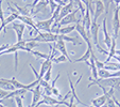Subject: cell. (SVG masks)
I'll use <instances>...</instances> for the list:
<instances>
[{"label":"cell","mask_w":120,"mask_h":107,"mask_svg":"<svg viewBox=\"0 0 120 107\" xmlns=\"http://www.w3.org/2000/svg\"><path fill=\"white\" fill-rule=\"evenodd\" d=\"M103 86V87H111L114 89H118L120 87V78L111 77V78H98L96 80H91L88 85V88L95 86Z\"/></svg>","instance_id":"1"},{"label":"cell","mask_w":120,"mask_h":107,"mask_svg":"<svg viewBox=\"0 0 120 107\" xmlns=\"http://www.w3.org/2000/svg\"><path fill=\"white\" fill-rule=\"evenodd\" d=\"M28 40L37 42V43H55L59 40V38H57V34L52 33V32L38 31L37 32V35L35 38H30Z\"/></svg>","instance_id":"2"},{"label":"cell","mask_w":120,"mask_h":107,"mask_svg":"<svg viewBox=\"0 0 120 107\" xmlns=\"http://www.w3.org/2000/svg\"><path fill=\"white\" fill-rule=\"evenodd\" d=\"M114 91H115L114 88H111L109 91H107V90L104 91L103 92V95L98 96L97 98H94V100L91 101V105H93L94 107H102L103 105L106 104L107 98H111L114 96Z\"/></svg>","instance_id":"3"},{"label":"cell","mask_w":120,"mask_h":107,"mask_svg":"<svg viewBox=\"0 0 120 107\" xmlns=\"http://www.w3.org/2000/svg\"><path fill=\"white\" fill-rule=\"evenodd\" d=\"M78 11H79V10L75 9L72 13L68 14L67 16H65V17H64V18L62 19L59 24H57V26L62 27V26H68V25H72V24H75V25H77L78 23H80L81 21L77 18V12Z\"/></svg>","instance_id":"4"},{"label":"cell","mask_w":120,"mask_h":107,"mask_svg":"<svg viewBox=\"0 0 120 107\" xmlns=\"http://www.w3.org/2000/svg\"><path fill=\"white\" fill-rule=\"evenodd\" d=\"M53 23H54V19L51 17L49 19H46V21H36L35 25H36L37 30L43 32H51V27H52Z\"/></svg>","instance_id":"5"},{"label":"cell","mask_w":120,"mask_h":107,"mask_svg":"<svg viewBox=\"0 0 120 107\" xmlns=\"http://www.w3.org/2000/svg\"><path fill=\"white\" fill-rule=\"evenodd\" d=\"M26 25L21 21H13L12 25V29L15 31L16 33V38H17V42L22 41V35H23V31H25Z\"/></svg>","instance_id":"6"},{"label":"cell","mask_w":120,"mask_h":107,"mask_svg":"<svg viewBox=\"0 0 120 107\" xmlns=\"http://www.w3.org/2000/svg\"><path fill=\"white\" fill-rule=\"evenodd\" d=\"M120 30V16H119V9L117 7L115 8L113 16V31H114V38L117 39L118 33Z\"/></svg>","instance_id":"7"},{"label":"cell","mask_w":120,"mask_h":107,"mask_svg":"<svg viewBox=\"0 0 120 107\" xmlns=\"http://www.w3.org/2000/svg\"><path fill=\"white\" fill-rule=\"evenodd\" d=\"M32 94H33V96H32V103H31V105H30V107H35V105L39 102L41 98H43V94H44L43 92H41V85L38 84L35 88L33 89Z\"/></svg>","instance_id":"8"},{"label":"cell","mask_w":120,"mask_h":107,"mask_svg":"<svg viewBox=\"0 0 120 107\" xmlns=\"http://www.w3.org/2000/svg\"><path fill=\"white\" fill-rule=\"evenodd\" d=\"M102 33H103V37H104L103 42H104V44L106 45V47L109 49V48H111V46H112V37L109 35V31H107L106 17H105V18H103V21H102Z\"/></svg>","instance_id":"9"},{"label":"cell","mask_w":120,"mask_h":107,"mask_svg":"<svg viewBox=\"0 0 120 107\" xmlns=\"http://www.w3.org/2000/svg\"><path fill=\"white\" fill-rule=\"evenodd\" d=\"M95 7L96 8H95V14H94L93 23H97V19L103 14V12H105L104 4H103V2H102V0H96Z\"/></svg>","instance_id":"10"},{"label":"cell","mask_w":120,"mask_h":107,"mask_svg":"<svg viewBox=\"0 0 120 107\" xmlns=\"http://www.w3.org/2000/svg\"><path fill=\"white\" fill-rule=\"evenodd\" d=\"M82 77H83V76H82V75L80 76V77H79V79L77 80V82H75V84H73V82H72V80H71L70 76L68 75V81H69V86H70L71 96H73V98H75V100L77 101V102L79 103V104H81V105H83V106H85V105H86V104H85V103H83V102H82V101L79 98V96L77 95V93H75V86H78V84H79V82H80V80L82 79Z\"/></svg>","instance_id":"11"},{"label":"cell","mask_w":120,"mask_h":107,"mask_svg":"<svg viewBox=\"0 0 120 107\" xmlns=\"http://www.w3.org/2000/svg\"><path fill=\"white\" fill-rule=\"evenodd\" d=\"M90 11L89 9H86V12H85V15L83 17V21H82V25L85 27L86 29V32L88 34L89 37H90V27H91V24H93V19L90 17Z\"/></svg>","instance_id":"12"},{"label":"cell","mask_w":120,"mask_h":107,"mask_svg":"<svg viewBox=\"0 0 120 107\" xmlns=\"http://www.w3.org/2000/svg\"><path fill=\"white\" fill-rule=\"evenodd\" d=\"M54 47L56 48V50H59L60 52H61L62 55H64L66 58H67L68 60H69V62H72V63H75V62L72 61V60L69 58V55L67 54V49H66V44H65V41H63V40H57L56 42H55L54 44Z\"/></svg>","instance_id":"13"},{"label":"cell","mask_w":120,"mask_h":107,"mask_svg":"<svg viewBox=\"0 0 120 107\" xmlns=\"http://www.w3.org/2000/svg\"><path fill=\"white\" fill-rule=\"evenodd\" d=\"M17 19H19V21H20L21 23H23L25 25H27V26H29V27H31L32 29L34 30V31L36 32V33L39 31V30H37L36 25H35V23H34L33 18H32V17H30V16H22V15H18V16H17Z\"/></svg>","instance_id":"14"},{"label":"cell","mask_w":120,"mask_h":107,"mask_svg":"<svg viewBox=\"0 0 120 107\" xmlns=\"http://www.w3.org/2000/svg\"><path fill=\"white\" fill-rule=\"evenodd\" d=\"M28 92L27 89H16V90H14V91H11L9 92V94L7 95V98H3V100H10V98H17V96H21V98H25L26 93Z\"/></svg>","instance_id":"15"},{"label":"cell","mask_w":120,"mask_h":107,"mask_svg":"<svg viewBox=\"0 0 120 107\" xmlns=\"http://www.w3.org/2000/svg\"><path fill=\"white\" fill-rule=\"evenodd\" d=\"M0 88L3 89V90H7V91H14L16 90V88L12 85L11 80L7 79V78H0Z\"/></svg>","instance_id":"16"},{"label":"cell","mask_w":120,"mask_h":107,"mask_svg":"<svg viewBox=\"0 0 120 107\" xmlns=\"http://www.w3.org/2000/svg\"><path fill=\"white\" fill-rule=\"evenodd\" d=\"M11 3L14 5V8L16 9V11H17V13H18L19 15L29 16L30 14H31V10H29V7H28V5H25V7H19V5H17L15 2H13V1H11Z\"/></svg>","instance_id":"17"},{"label":"cell","mask_w":120,"mask_h":107,"mask_svg":"<svg viewBox=\"0 0 120 107\" xmlns=\"http://www.w3.org/2000/svg\"><path fill=\"white\" fill-rule=\"evenodd\" d=\"M91 55H94V50L91 49V48H88V47H87V49H86V51H85V54H84V55L82 56L81 58H79V59L75 60V62H86V63L89 65V59H90Z\"/></svg>","instance_id":"18"},{"label":"cell","mask_w":120,"mask_h":107,"mask_svg":"<svg viewBox=\"0 0 120 107\" xmlns=\"http://www.w3.org/2000/svg\"><path fill=\"white\" fill-rule=\"evenodd\" d=\"M116 38H112V46H111V48H109V54H107V58H106V60L105 61H103L105 63V62H109L111 61V59L112 58H114V56L116 55Z\"/></svg>","instance_id":"19"},{"label":"cell","mask_w":120,"mask_h":107,"mask_svg":"<svg viewBox=\"0 0 120 107\" xmlns=\"http://www.w3.org/2000/svg\"><path fill=\"white\" fill-rule=\"evenodd\" d=\"M75 26L68 25V26H65V27H61V28H60L59 34H65V35H67V34L71 33V32L75 31Z\"/></svg>","instance_id":"20"},{"label":"cell","mask_w":120,"mask_h":107,"mask_svg":"<svg viewBox=\"0 0 120 107\" xmlns=\"http://www.w3.org/2000/svg\"><path fill=\"white\" fill-rule=\"evenodd\" d=\"M98 77L99 78H111V72L105 68H99L98 70Z\"/></svg>","instance_id":"21"},{"label":"cell","mask_w":120,"mask_h":107,"mask_svg":"<svg viewBox=\"0 0 120 107\" xmlns=\"http://www.w3.org/2000/svg\"><path fill=\"white\" fill-rule=\"evenodd\" d=\"M10 80H11L12 85H13V86L15 87L16 89H27V85H23V84H21V82H19L18 80L14 77V76ZM27 90H28V89H27Z\"/></svg>","instance_id":"22"},{"label":"cell","mask_w":120,"mask_h":107,"mask_svg":"<svg viewBox=\"0 0 120 107\" xmlns=\"http://www.w3.org/2000/svg\"><path fill=\"white\" fill-rule=\"evenodd\" d=\"M102 2L104 4V9H105V15H107L109 12V7H111L112 2H114V0H102Z\"/></svg>","instance_id":"23"},{"label":"cell","mask_w":120,"mask_h":107,"mask_svg":"<svg viewBox=\"0 0 120 107\" xmlns=\"http://www.w3.org/2000/svg\"><path fill=\"white\" fill-rule=\"evenodd\" d=\"M51 72H52V65H51V66H50V68L47 70V72L45 73V75H44L43 79L46 80V81H49V80L51 79Z\"/></svg>","instance_id":"24"},{"label":"cell","mask_w":120,"mask_h":107,"mask_svg":"<svg viewBox=\"0 0 120 107\" xmlns=\"http://www.w3.org/2000/svg\"><path fill=\"white\" fill-rule=\"evenodd\" d=\"M67 60H68V59L65 57V56H64V55H61L60 57L54 58V59H53V62H54V63H63V62H66Z\"/></svg>","instance_id":"25"},{"label":"cell","mask_w":120,"mask_h":107,"mask_svg":"<svg viewBox=\"0 0 120 107\" xmlns=\"http://www.w3.org/2000/svg\"><path fill=\"white\" fill-rule=\"evenodd\" d=\"M10 91H7V90H3V89L0 88V100H3V98H7V95L9 94Z\"/></svg>","instance_id":"26"},{"label":"cell","mask_w":120,"mask_h":107,"mask_svg":"<svg viewBox=\"0 0 120 107\" xmlns=\"http://www.w3.org/2000/svg\"><path fill=\"white\" fill-rule=\"evenodd\" d=\"M4 17H3V11H2V1L0 0V21L3 23L4 21Z\"/></svg>","instance_id":"27"},{"label":"cell","mask_w":120,"mask_h":107,"mask_svg":"<svg viewBox=\"0 0 120 107\" xmlns=\"http://www.w3.org/2000/svg\"><path fill=\"white\" fill-rule=\"evenodd\" d=\"M114 2H115V5H116V7H118V5L120 4V0H114Z\"/></svg>","instance_id":"28"},{"label":"cell","mask_w":120,"mask_h":107,"mask_svg":"<svg viewBox=\"0 0 120 107\" xmlns=\"http://www.w3.org/2000/svg\"><path fill=\"white\" fill-rule=\"evenodd\" d=\"M116 55L120 56V49H116Z\"/></svg>","instance_id":"29"},{"label":"cell","mask_w":120,"mask_h":107,"mask_svg":"<svg viewBox=\"0 0 120 107\" xmlns=\"http://www.w3.org/2000/svg\"><path fill=\"white\" fill-rule=\"evenodd\" d=\"M4 1L8 3V4H10V3H11V1H10V0H4Z\"/></svg>","instance_id":"30"},{"label":"cell","mask_w":120,"mask_h":107,"mask_svg":"<svg viewBox=\"0 0 120 107\" xmlns=\"http://www.w3.org/2000/svg\"><path fill=\"white\" fill-rule=\"evenodd\" d=\"M71 107H77V105H75V104H73V105H72V106H71Z\"/></svg>","instance_id":"31"},{"label":"cell","mask_w":120,"mask_h":107,"mask_svg":"<svg viewBox=\"0 0 120 107\" xmlns=\"http://www.w3.org/2000/svg\"><path fill=\"white\" fill-rule=\"evenodd\" d=\"M1 103H3V102H2V101H1V100H0V104H1Z\"/></svg>","instance_id":"32"},{"label":"cell","mask_w":120,"mask_h":107,"mask_svg":"<svg viewBox=\"0 0 120 107\" xmlns=\"http://www.w3.org/2000/svg\"><path fill=\"white\" fill-rule=\"evenodd\" d=\"M54 107H59V105H55V106Z\"/></svg>","instance_id":"33"},{"label":"cell","mask_w":120,"mask_h":107,"mask_svg":"<svg viewBox=\"0 0 120 107\" xmlns=\"http://www.w3.org/2000/svg\"><path fill=\"white\" fill-rule=\"evenodd\" d=\"M28 107H30V106H28Z\"/></svg>","instance_id":"34"},{"label":"cell","mask_w":120,"mask_h":107,"mask_svg":"<svg viewBox=\"0 0 120 107\" xmlns=\"http://www.w3.org/2000/svg\"><path fill=\"white\" fill-rule=\"evenodd\" d=\"M91 107H94V106H91Z\"/></svg>","instance_id":"35"}]
</instances>
